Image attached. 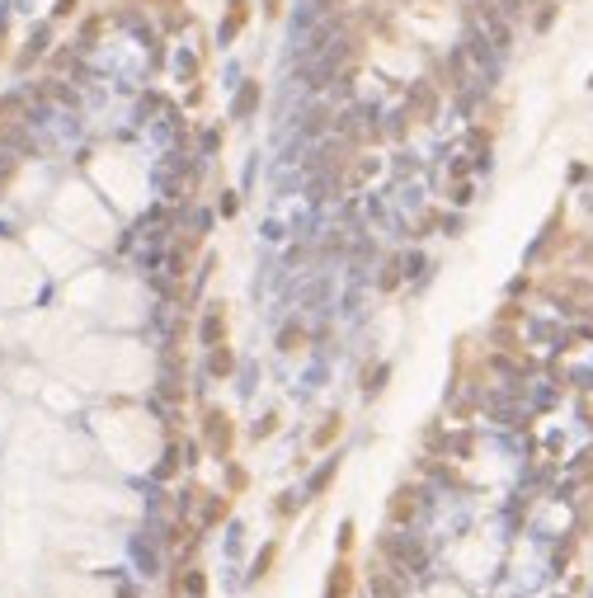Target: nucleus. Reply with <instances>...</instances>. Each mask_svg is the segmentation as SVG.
Instances as JSON below:
<instances>
[{
    "label": "nucleus",
    "instance_id": "nucleus-1",
    "mask_svg": "<svg viewBox=\"0 0 593 598\" xmlns=\"http://www.w3.org/2000/svg\"><path fill=\"white\" fill-rule=\"evenodd\" d=\"M382 551H386L400 570H424V561H429V551H424L415 537H405V533H391L386 542H382Z\"/></svg>",
    "mask_w": 593,
    "mask_h": 598
},
{
    "label": "nucleus",
    "instance_id": "nucleus-2",
    "mask_svg": "<svg viewBox=\"0 0 593 598\" xmlns=\"http://www.w3.org/2000/svg\"><path fill=\"white\" fill-rule=\"evenodd\" d=\"M207 443H212V453L226 457V448H231V420L221 415V410H207V424H203Z\"/></svg>",
    "mask_w": 593,
    "mask_h": 598
},
{
    "label": "nucleus",
    "instance_id": "nucleus-3",
    "mask_svg": "<svg viewBox=\"0 0 593 598\" xmlns=\"http://www.w3.org/2000/svg\"><path fill=\"white\" fill-rule=\"evenodd\" d=\"M415 509H419V490H415V486H400L396 495H391V509H386V514H391V523L400 528V523L415 519Z\"/></svg>",
    "mask_w": 593,
    "mask_h": 598
},
{
    "label": "nucleus",
    "instance_id": "nucleus-4",
    "mask_svg": "<svg viewBox=\"0 0 593 598\" xmlns=\"http://www.w3.org/2000/svg\"><path fill=\"white\" fill-rule=\"evenodd\" d=\"M353 594V566L339 561V566L330 570V584H325V598H348Z\"/></svg>",
    "mask_w": 593,
    "mask_h": 598
},
{
    "label": "nucleus",
    "instance_id": "nucleus-5",
    "mask_svg": "<svg viewBox=\"0 0 593 598\" xmlns=\"http://www.w3.org/2000/svg\"><path fill=\"white\" fill-rule=\"evenodd\" d=\"M434 90H429V85H415V90H410V113H415V118H434Z\"/></svg>",
    "mask_w": 593,
    "mask_h": 598
},
{
    "label": "nucleus",
    "instance_id": "nucleus-6",
    "mask_svg": "<svg viewBox=\"0 0 593 598\" xmlns=\"http://www.w3.org/2000/svg\"><path fill=\"white\" fill-rule=\"evenodd\" d=\"M179 589H188L193 598H203V594H207V575H203V570H188L184 580L174 575V580H170V594H179Z\"/></svg>",
    "mask_w": 593,
    "mask_h": 598
},
{
    "label": "nucleus",
    "instance_id": "nucleus-7",
    "mask_svg": "<svg viewBox=\"0 0 593 598\" xmlns=\"http://www.w3.org/2000/svg\"><path fill=\"white\" fill-rule=\"evenodd\" d=\"M254 104H259V85L245 80V85H240V95H235V104H231V113H235V118H250Z\"/></svg>",
    "mask_w": 593,
    "mask_h": 598
},
{
    "label": "nucleus",
    "instance_id": "nucleus-8",
    "mask_svg": "<svg viewBox=\"0 0 593 598\" xmlns=\"http://www.w3.org/2000/svg\"><path fill=\"white\" fill-rule=\"evenodd\" d=\"M19 123H24V99L5 95L0 99V127H19Z\"/></svg>",
    "mask_w": 593,
    "mask_h": 598
},
{
    "label": "nucleus",
    "instance_id": "nucleus-9",
    "mask_svg": "<svg viewBox=\"0 0 593 598\" xmlns=\"http://www.w3.org/2000/svg\"><path fill=\"white\" fill-rule=\"evenodd\" d=\"M372 598H400V584L391 570H372Z\"/></svg>",
    "mask_w": 593,
    "mask_h": 598
},
{
    "label": "nucleus",
    "instance_id": "nucleus-10",
    "mask_svg": "<svg viewBox=\"0 0 593 598\" xmlns=\"http://www.w3.org/2000/svg\"><path fill=\"white\" fill-rule=\"evenodd\" d=\"M231 368H235V358H231V349L226 344H217L212 353H207V372H212V377H226Z\"/></svg>",
    "mask_w": 593,
    "mask_h": 598
},
{
    "label": "nucleus",
    "instance_id": "nucleus-11",
    "mask_svg": "<svg viewBox=\"0 0 593 598\" xmlns=\"http://www.w3.org/2000/svg\"><path fill=\"white\" fill-rule=\"evenodd\" d=\"M273 561H278V542L259 547V556H254V570H250V580H264L268 570H273Z\"/></svg>",
    "mask_w": 593,
    "mask_h": 598
},
{
    "label": "nucleus",
    "instance_id": "nucleus-12",
    "mask_svg": "<svg viewBox=\"0 0 593 598\" xmlns=\"http://www.w3.org/2000/svg\"><path fill=\"white\" fill-rule=\"evenodd\" d=\"M203 344H207V349L221 344V306H217V311H207V320H203Z\"/></svg>",
    "mask_w": 593,
    "mask_h": 598
},
{
    "label": "nucleus",
    "instance_id": "nucleus-13",
    "mask_svg": "<svg viewBox=\"0 0 593 598\" xmlns=\"http://www.w3.org/2000/svg\"><path fill=\"white\" fill-rule=\"evenodd\" d=\"M334 472H339V462H334V457H330L325 467H320V472L311 476V486H306V495H320V490H325L330 481H334Z\"/></svg>",
    "mask_w": 593,
    "mask_h": 598
},
{
    "label": "nucleus",
    "instance_id": "nucleus-14",
    "mask_svg": "<svg viewBox=\"0 0 593 598\" xmlns=\"http://www.w3.org/2000/svg\"><path fill=\"white\" fill-rule=\"evenodd\" d=\"M301 344H306V330H301V325H287V330L278 334V349H282V353H296Z\"/></svg>",
    "mask_w": 593,
    "mask_h": 598
},
{
    "label": "nucleus",
    "instance_id": "nucleus-15",
    "mask_svg": "<svg viewBox=\"0 0 593 598\" xmlns=\"http://www.w3.org/2000/svg\"><path fill=\"white\" fill-rule=\"evenodd\" d=\"M339 429H344V420H339V415H330L325 424L315 429V438H311V443H315V448H325V443H330V438H339Z\"/></svg>",
    "mask_w": 593,
    "mask_h": 598
},
{
    "label": "nucleus",
    "instance_id": "nucleus-16",
    "mask_svg": "<svg viewBox=\"0 0 593 598\" xmlns=\"http://www.w3.org/2000/svg\"><path fill=\"white\" fill-rule=\"evenodd\" d=\"M226 514H231V504H226V500H207L203 504V523H207V528H217Z\"/></svg>",
    "mask_w": 593,
    "mask_h": 598
},
{
    "label": "nucleus",
    "instance_id": "nucleus-17",
    "mask_svg": "<svg viewBox=\"0 0 593 598\" xmlns=\"http://www.w3.org/2000/svg\"><path fill=\"white\" fill-rule=\"evenodd\" d=\"M386 377H391V368H386V363H377L372 372H367V382H363V391H367V396H377L382 386H386Z\"/></svg>",
    "mask_w": 593,
    "mask_h": 598
},
{
    "label": "nucleus",
    "instance_id": "nucleus-18",
    "mask_svg": "<svg viewBox=\"0 0 593 598\" xmlns=\"http://www.w3.org/2000/svg\"><path fill=\"white\" fill-rule=\"evenodd\" d=\"M15 170H19V156H15V151H0V189L15 179Z\"/></svg>",
    "mask_w": 593,
    "mask_h": 598
},
{
    "label": "nucleus",
    "instance_id": "nucleus-19",
    "mask_svg": "<svg viewBox=\"0 0 593 598\" xmlns=\"http://www.w3.org/2000/svg\"><path fill=\"white\" fill-rule=\"evenodd\" d=\"M240 24H245V5L235 0V5H231V15H226V24H221V38H231V33L240 29Z\"/></svg>",
    "mask_w": 593,
    "mask_h": 598
},
{
    "label": "nucleus",
    "instance_id": "nucleus-20",
    "mask_svg": "<svg viewBox=\"0 0 593 598\" xmlns=\"http://www.w3.org/2000/svg\"><path fill=\"white\" fill-rule=\"evenodd\" d=\"M532 24H537V33H542V29H551V24H556V5H547V10H537V19H532Z\"/></svg>",
    "mask_w": 593,
    "mask_h": 598
},
{
    "label": "nucleus",
    "instance_id": "nucleus-21",
    "mask_svg": "<svg viewBox=\"0 0 593 598\" xmlns=\"http://www.w3.org/2000/svg\"><path fill=\"white\" fill-rule=\"evenodd\" d=\"M174 467H179V453L170 448V453H165V462L156 467V476H174Z\"/></svg>",
    "mask_w": 593,
    "mask_h": 598
},
{
    "label": "nucleus",
    "instance_id": "nucleus-22",
    "mask_svg": "<svg viewBox=\"0 0 593 598\" xmlns=\"http://www.w3.org/2000/svg\"><path fill=\"white\" fill-rule=\"evenodd\" d=\"M396 283H400V264L391 259V264H386V273H382V287H396Z\"/></svg>",
    "mask_w": 593,
    "mask_h": 598
},
{
    "label": "nucleus",
    "instance_id": "nucleus-23",
    "mask_svg": "<svg viewBox=\"0 0 593 598\" xmlns=\"http://www.w3.org/2000/svg\"><path fill=\"white\" fill-rule=\"evenodd\" d=\"M226 486H231V490H245V472H240V467H231V472H226Z\"/></svg>",
    "mask_w": 593,
    "mask_h": 598
},
{
    "label": "nucleus",
    "instance_id": "nucleus-24",
    "mask_svg": "<svg viewBox=\"0 0 593 598\" xmlns=\"http://www.w3.org/2000/svg\"><path fill=\"white\" fill-rule=\"evenodd\" d=\"M273 429H278V415H264V424L254 429V434H259V438H268V434H273Z\"/></svg>",
    "mask_w": 593,
    "mask_h": 598
},
{
    "label": "nucleus",
    "instance_id": "nucleus-25",
    "mask_svg": "<svg viewBox=\"0 0 593 598\" xmlns=\"http://www.w3.org/2000/svg\"><path fill=\"white\" fill-rule=\"evenodd\" d=\"M348 547H353V523H344L339 528V551H348Z\"/></svg>",
    "mask_w": 593,
    "mask_h": 598
},
{
    "label": "nucleus",
    "instance_id": "nucleus-26",
    "mask_svg": "<svg viewBox=\"0 0 593 598\" xmlns=\"http://www.w3.org/2000/svg\"><path fill=\"white\" fill-rule=\"evenodd\" d=\"M76 10V0H57V15H71Z\"/></svg>",
    "mask_w": 593,
    "mask_h": 598
},
{
    "label": "nucleus",
    "instance_id": "nucleus-27",
    "mask_svg": "<svg viewBox=\"0 0 593 598\" xmlns=\"http://www.w3.org/2000/svg\"><path fill=\"white\" fill-rule=\"evenodd\" d=\"M118 598H137V594H132V589H123V594H118Z\"/></svg>",
    "mask_w": 593,
    "mask_h": 598
},
{
    "label": "nucleus",
    "instance_id": "nucleus-28",
    "mask_svg": "<svg viewBox=\"0 0 593 598\" xmlns=\"http://www.w3.org/2000/svg\"><path fill=\"white\" fill-rule=\"evenodd\" d=\"M589 85H593V80H589Z\"/></svg>",
    "mask_w": 593,
    "mask_h": 598
}]
</instances>
